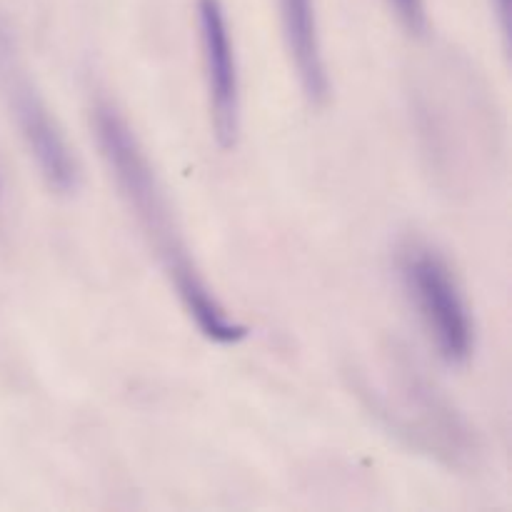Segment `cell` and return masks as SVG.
I'll list each match as a JSON object with an SVG mask.
<instances>
[{
  "mask_svg": "<svg viewBox=\"0 0 512 512\" xmlns=\"http://www.w3.org/2000/svg\"><path fill=\"white\" fill-rule=\"evenodd\" d=\"M93 125L100 155L108 163L115 185H118L128 208L133 210V215L143 225L145 233L150 235V240L158 245L178 295H185L198 288V285H203L193 263L185 255L183 245H180L178 233H175L173 213H170L163 185H160L148 155L140 148L138 138L130 130L128 120L113 105L98 100L93 108Z\"/></svg>",
  "mask_w": 512,
  "mask_h": 512,
  "instance_id": "obj_1",
  "label": "cell"
},
{
  "mask_svg": "<svg viewBox=\"0 0 512 512\" xmlns=\"http://www.w3.org/2000/svg\"><path fill=\"white\" fill-rule=\"evenodd\" d=\"M0 88L48 188L58 195L75 193L80 173L73 150L68 148L53 113L20 65L13 40L3 23H0Z\"/></svg>",
  "mask_w": 512,
  "mask_h": 512,
  "instance_id": "obj_2",
  "label": "cell"
},
{
  "mask_svg": "<svg viewBox=\"0 0 512 512\" xmlns=\"http://www.w3.org/2000/svg\"><path fill=\"white\" fill-rule=\"evenodd\" d=\"M403 280L440 358L450 365L468 363L475 325L448 263L428 248H410L403 255Z\"/></svg>",
  "mask_w": 512,
  "mask_h": 512,
  "instance_id": "obj_3",
  "label": "cell"
},
{
  "mask_svg": "<svg viewBox=\"0 0 512 512\" xmlns=\"http://www.w3.org/2000/svg\"><path fill=\"white\" fill-rule=\"evenodd\" d=\"M198 23L205 70H208L215 140H218L220 148L230 150L238 143L240 133V85L235 48L220 0H198Z\"/></svg>",
  "mask_w": 512,
  "mask_h": 512,
  "instance_id": "obj_4",
  "label": "cell"
},
{
  "mask_svg": "<svg viewBox=\"0 0 512 512\" xmlns=\"http://www.w3.org/2000/svg\"><path fill=\"white\" fill-rule=\"evenodd\" d=\"M283 25L305 95L313 105L325 103L330 85L323 50H320L313 0H283Z\"/></svg>",
  "mask_w": 512,
  "mask_h": 512,
  "instance_id": "obj_5",
  "label": "cell"
},
{
  "mask_svg": "<svg viewBox=\"0 0 512 512\" xmlns=\"http://www.w3.org/2000/svg\"><path fill=\"white\" fill-rule=\"evenodd\" d=\"M390 8L395 10L405 30L420 35L428 28V13H425V0H388Z\"/></svg>",
  "mask_w": 512,
  "mask_h": 512,
  "instance_id": "obj_6",
  "label": "cell"
}]
</instances>
